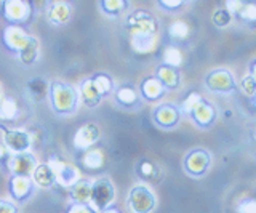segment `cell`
Here are the masks:
<instances>
[{
	"label": "cell",
	"instance_id": "cell-8",
	"mask_svg": "<svg viewBox=\"0 0 256 213\" xmlns=\"http://www.w3.org/2000/svg\"><path fill=\"white\" fill-rule=\"evenodd\" d=\"M205 86L213 93H222L228 94L236 90V80L234 76L228 69H213L205 77Z\"/></svg>",
	"mask_w": 256,
	"mask_h": 213
},
{
	"label": "cell",
	"instance_id": "cell-28",
	"mask_svg": "<svg viewBox=\"0 0 256 213\" xmlns=\"http://www.w3.org/2000/svg\"><path fill=\"white\" fill-rule=\"evenodd\" d=\"M182 61H184L182 52L176 45H168L166 48L164 50V62H162V64L174 68V69H180V66L182 64Z\"/></svg>",
	"mask_w": 256,
	"mask_h": 213
},
{
	"label": "cell",
	"instance_id": "cell-31",
	"mask_svg": "<svg viewBox=\"0 0 256 213\" xmlns=\"http://www.w3.org/2000/svg\"><path fill=\"white\" fill-rule=\"evenodd\" d=\"M236 16L240 18L242 21L245 22H250V24H253V22L256 21V6L254 4H242V6L238 8V12L236 13Z\"/></svg>",
	"mask_w": 256,
	"mask_h": 213
},
{
	"label": "cell",
	"instance_id": "cell-18",
	"mask_svg": "<svg viewBox=\"0 0 256 213\" xmlns=\"http://www.w3.org/2000/svg\"><path fill=\"white\" fill-rule=\"evenodd\" d=\"M165 86L160 84L154 76L144 78L141 84V96L148 101H157L165 94Z\"/></svg>",
	"mask_w": 256,
	"mask_h": 213
},
{
	"label": "cell",
	"instance_id": "cell-12",
	"mask_svg": "<svg viewBox=\"0 0 256 213\" xmlns=\"http://www.w3.org/2000/svg\"><path fill=\"white\" fill-rule=\"evenodd\" d=\"M4 144L12 154L28 152L30 148V138L29 132L26 130H8L4 128Z\"/></svg>",
	"mask_w": 256,
	"mask_h": 213
},
{
	"label": "cell",
	"instance_id": "cell-2",
	"mask_svg": "<svg viewBox=\"0 0 256 213\" xmlns=\"http://www.w3.org/2000/svg\"><path fill=\"white\" fill-rule=\"evenodd\" d=\"M2 42L8 52L18 54L22 64H32L38 58V40L21 26L8 24L2 32Z\"/></svg>",
	"mask_w": 256,
	"mask_h": 213
},
{
	"label": "cell",
	"instance_id": "cell-38",
	"mask_svg": "<svg viewBox=\"0 0 256 213\" xmlns=\"http://www.w3.org/2000/svg\"><path fill=\"white\" fill-rule=\"evenodd\" d=\"M0 213H18V207L12 202L0 200Z\"/></svg>",
	"mask_w": 256,
	"mask_h": 213
},
{
	"label": "cell",
	"instance_id": "cell-37",
	"mask_svg": "<svg viewBox=\"0 0 256 213\" xmlns=\"http://www.w3.org/2000/svg\"><path fill=\"white\" fill-rule=\"evenodd\" d=\"M182 4H184V2H181V0H158V5L162 6V8L170 10V12H173V10H180L181 6H182Z\"/></svg>",
	"mask_w": 256,
	"mask_h": 213
},
{
	"label": "cell",
	"instance_id": "cell-9",
	"mask_svg": "<svg viewBox=\"0 0 256 213\" xmlns=\"http://www.w3.org/2000/svg\"><path fill=\"white\" fill-rule=\"evenodd\" d=\"M212 164V156L206 149H194L190 151L186 159H184V170L192 176H204L210 168Z\"/></svg>",
	"mask_w": 256,
	"mask_h": 213
},
{
	"label": "cell",
	"instance_id": "cell-32",
	"mask_svg": "<svg viewBox=\"0 0 256 213\" xmlns=\"http://www.w3.org/2000/svg\"><path fill=\"white\" fill-rule=\"evenodd\" d=\"M212 20H213V24L216 28H226L232 21V16H230V13L226 8H218V10L213 12V18Z\"/></svg>",
	"mask_w": 256,
	"mask_h": 213
},
{
	"label": "cell",
	"instance_id": "cell-35",
	"mask_svg": "<svg viewBox=\"0 0 256 213\" xmlns=\"http://www.w3.org/2000/svg\"><path fill=\"white\" fill-rule=\"evenodd\" d=\"M238 213H256V202L253 197H245L237 204Z\"/></svg>",
	"mask_w": 256,
	"mask_h": 213
},
{
	"label": "cell",
	"instance_id": "cell-34",
	"mask_svg": "<svg viewBox=\"0 0 256 213\" xmlns=\"http://www.w3.org/2000/svg\"><path fill=\"white\" fill-rule=\"evenodd\" d=\"M200 100H202V96H200L198 93H189V96L182 101V104H181V108H180V111L184 112V114H189V112L192 111V108H194Z\"/></svg>",
	"mask_w": 256,
	"mask_h": 213
},
{
	"label": "cell",
	"instance_id": "cell-6",
	"mask_svg": "<svg viewBox=\"0 0 256 213\" xmlns=\"http://www.w3.org/2000/svg\"><path fill=\"white\" fill-rule=\"evenodd\" d=\"M2 14L12 26H21L22 22L30 20L32 5L24 0H6L2 4Z\"/></svg>",
	"mask_w": 256,
	"mask_h": 213
},
{
	"label": "cell",
	"instance_id": "cell-1",
	"mask_svg": "<svg viewBox=\"0 0 256 213\" xmlns=\"http://www.w3.org/2000/svg\"><path fill=\"white\" fill-rule=\"evenodd\" d=\"M125 28L128 30L133 52L138 54H149L156 50L158 24L154 14L146 10H136L126 16Z\"/></svg>",
	"mask_w": 256,
	"mask_h": 213
},
{
	"label": "cell",
	"instance_id": "cell-42",
	"mask_svg": "<svg viewBox=\"0 0 256 213\" xmlns=\"http://www.w3.org/2000/svg\"><path fill=\"white\" fill-rule=\"evenodd\" d=\"M0 96H2V90H0Z\"/></svg>",
	"mask_w": 256,
	"mask_h": 213
},
{
	"label": "cell",
	"instance_id": "cell-36",
	"mask_svg": "<svg viewBox=\"0 0 256 213\" xmlns=\"http://www.w3.org/2000/svg\"><path fill=\"white\" fill-rule=\"evenodd\" d=\"M66 213H98L90 204H76L70 202Z\"/></svg>",
	"mask_w": 256,
	"mask_h": 213
},
{
	"label": "cell",
	"instance_id": "cell-40",
	"mask_svg": "<svg viewBox=\"0 0 256 213\" xmlns=\"http://www.w3.org/2000/svg\"><path fill=\"white\" fill-rule=\"evenodd\" d=\"M100 213H122V212H120L117 207H114V205H110V207H108L106 210H102V212H100Z\"/></svg>",
	"mask_w": 256,
	"mask_h": 213
},
{
	"label": "cell",
	"instance_id": "cell-30",
	"mask_svg": "<svg viewBox=\"0 0 256 213\" xmlns=\"http://www.w3.org/2000/svg\"><path fill=\"white\" fill-rule=\"evenodd\" d=\"M101 5V10L109 14V16H116V14L122 13L128 5V2H125V0H102V2H100Z\"/></svg>",
	"mask_w": 256,
	"mask_h": 213
},
{
	"label": "cell",
	"instance_id": "cell-19",
	"mask_svg": "<svg viewBox=\"0 0 256 213\" xmlns=\"http://www.w3.org/2000/svg\"><path fill=\"white\" fill-rule=\"evenodd\" d=\"M154 77L165 86V90H173L180 85V70L170 66L160 64Z\"/></svg>",
	"mask_w": 256,
	"mask_h": 213
},
{
	"label": "cell",
	"instance_id": "cell-7",
	"mask_svg": "<svg viewBox=\"0 0 256 213\" xmlns=\"http://www.w3.org/2000/svg\"><path fill=\"white\" fill-rule=\"evenodd\" d=\"M48 167H50L54 173V180L56 183L64 186V188H70L72 184L76 183V181L80 180V173H78V168L76 165H72L69 162H64L58 157H50L48 159Z\"/></svg>",
	"mask_w": 256,
	"mask_h": 213
},
{
	"label": "cell",
	"instance_id": "cell-22",
	"mask_svg": "<svg viewBox=\"0 0 256 213\" xmlns=\"http://www.w3.org/2000/svg\"><path fill=\"white\" fill-rule=\"evenodd\" d=\"M78 94L82 96V100H84V102L86 106H90V108H93V106H96L98 102L101 101V94L98 93V90H96V86H94V84L92 82V78H86V80H84L82 82V85H80V92H78Z\"/></svg>",
	"mask_w": 256,
	"mask_h": 213
},
{
	"label": "cell",
	"instance_id": "cell-3",
	"mask_svg": "<svg viewBox=\"0 0 256 213\" xmlns=\"http://www.w3.org/2000/svg\"><path fill=\"white\" fill-rule=\"evenodd\" d=\"M48 96H50L52 108L56 114L68 116L77 111L78 92L72 85L61 80L48 84Z\"/></svg>",
	"mask_w": 256,
	"mask_h": 213
},
{
	"label": "cell",
	"instance_id": "cell-33",
	"mask_svg": "<svg viewBox=\"0 0 256 213\" xmlns=\"http://www.w3.org/2000/svg\"><path fill=\"white\" fill-rule=\"evenodd\" d=\"M240 90L244 92V94H245L246 98L253 100L254 90H256V80H254V77H250V76L244 77L242 80H240Z\"/></svg>",
	"mask_w": 256,
	"mask_h": 213
},
{
	"label": "cell",
	"instance_id": "cell-29",
	"mask_svg": "<svg viewBox=\"0 0 256 213\" xmlns=\"http://www.w3.org/2000/svg\"><path fill=\"white\" fill-rule=\"evenodd\" d=\"M138 175L141 180L148 181V183H152V181H157L160 172L157 168L156 164H152L150 160H141L138 164Z\"/></svg>",
	"mask_w": 256,
	"mask_h": 213
},
{
	"label": "cell",
	"instance_id": "cell-15",
	"mask_svg": "<svg viewBox=\"0 0 256 213\" xmlns=\"http://www.w3.org/2000/svg\"><path fill=\"white\" fill-rule=\"evenodd\" d=\"M100 140V128L94 124H85L82 125L74 135V148L78 151H86L96 144Z\"/></svg>",
	"mask_w": 256,
	"mask_h": 213
},
{
	"label": "cell",
	"instance_id": "cell-39",
	"mask_svg": "<svg viewBox=\"0 0 256 213\" xmlns=\"http://www.w3.org/2000/svg\"><path fill=\"white\" fill-rule=\"evenodd\" d=\"M10 157H12V152L8 151L4 143H0V164H2L4 167H6V162H8Z\"/></svg>",
	"mask_w": 256,
	"mask_h": 213
},
{
	"label": "cell",
	"instance_id": "cell-5",
	"mask_svg": "<svg viewBox=\"0 0 256 213\" xmlns=\"http://www.w3.org/2000/svg\"><path fill=\"white\" fill-rule=\"evenodd\" d=\"M156 194L146 184H138L132 188L128 196V205L133 213H150L156 208Z\"/></svg>",
	"mask_w": 256,
	"mask_h": 213
},
{
	"label": "cell",
	"instance_id": "cell-41",
	"mask_svg": "<svg viewBox=\"0 0 256 213\" xmlns=\"http://www.w3.org/2000/svg\"><path fill=\"white\" fill-rule=\"evenodd\" d=\"M254 64H256V60L253 58V60L250 61V74H248L250 77H254Z\"/></svg>",
	"mask_w": 256,
	"mask_h": 213
},
{
	"label": "cell",
	"instance_id": "cell-17",
	"mask_svg": "<svg viewBox=\"0 0 256 213\" xmlns=\"http://www.w3.org/2000/svg\"><path fill=\"white\" fill-rule=\"evenodd\" d=\"M46 16L53 24H64L70 20V6L68 2H52L46 8Z\"/></svg>",
	"mask_w": 256,
	"mask_h": 213
},
{
	"label": "cell",
	"instance_id": "cell-16",
	"mask_svg": "<svg viewBox=\"0 0 256 213\" xmlns=\"http://www.w3.org/2000/svg\"><path fill=\"white\" fill-rule=\"evenodd\" d=\"M114 96H116V102L124 108H136L140 104V93L130 84H122L118 85L117 88H114Z\"/></svg>",
	"mask_w": 256,
	"mask_h": 213
},
{
	"label": "cell",
	"instance_id": "cell-10",
	"mask_svg": "<svg viewBox=\"0 0 256 213\" xmlns=\"http://www.w3.org/2000/svg\"><path fill=\"white\" fill-rule=\"evenodd\" d=\"M152 119L154 122L162 128H173L178 125L181 119V111L176 104L172 102H164V104H158L154 111H152Z\"/></svg>",
	"mask_w": 256,
	"mask_h": 213
},
{
	"label": "cell",
	"instance_id": "cell-25",
	"mask_svg": "<svg viewBox=\"0 0 256 213\" xmlns=\"http://www.w3.org/2000/svg\"><path fill=\"white\" fill-rule=\"evenodd\" d=\"M28 93L29 96L34 100V101H42L46 94H48V84L44 80L42 77H36V78H30L28 82Z\"/></svg>",
	"mask_w": 256,
	"mask_h": 213
},
{
	"label": "cell",
	"instance_id": "cell-13",
	"mask_svg": "<svg viewBox=\"0 0 256 213\" xmlns=\"http://www.w3.org/2000/svg\"><path fill=\"white\" fill-rule=\"evenodd\" d=\"M189 116L192 117L194 124L198 125L200 128H208L216 120V109L210 101L202 98L194 108H192Z\"/></svg>",
	"mask_w": 256,
	"mask_h": 213
},
{
	"label": "cell",
	"instance_id": "cell-20",
	"mask_svg": "<svg viewBox=\"0 0 256 213\" xmlns=\"http://www.w3.org/2000/svg\"><path fill=\"white\" fill-rule=\"evenodd\" d=\"M30 180L34 181V184H37L40 188H50V186L56 184L54 173L50 167H48V164H37L34 172H32V175H30Z\"/></svg>",
	"mask_w": 256,
	"mask_h": 213
},
{
	"label": "cell",
	"instance_id": "cell-11",
	"mask_svg": "<svg viewBox=\"0 0 256 213\" xmlns=\"http://www.w3.org/2000/svg\"><path fill=\"white\" fill-rule=\"evenodd\" d=\"M37 165V160L34 154L28 152H20V154H12V157L6 162V167L10 170L12 175H18V176H30L32 172H34Z\"/></svg>",
	"mask_w": 256,
	"mask_h": 213
},
{
	"label": "cell",
	"instance_id": "cell-26",
	"mask_svg": "<svg viewBox=\"0 0 256 213\" xmlns=\"http://www.w3.org/2000/svg\"><path fill=\"white\" fill-rule=\"evenodd\" d=\"M92 78V82L94 84L96 90L101 94V96H108L109 93L114 92V80H112V77L106 72H96Z\"/></svg>",
	"mask_w": 256,
	"mask_h": 213
},
{
	"label": "cell",
	"instance_id": "cell-27",
	"mask_svg": "<svg viewBox=\"0 0 256 213\" xmlns=\"http://www.w3.org/2000/svg\"><path fill=\"white\" fill-rule=\"evenodd\" d=\"M190 34V28L186 21L182 20H176L173 21L170 28H168V36L173 42H184Z\"/></svg>",
	"mask_w": 256,
	"mask_h": 213
},
{
	"label": "cell",
	"instance_id": "cell-4",
	"mask_svg": "<svg viewBox=\"0 0 256 213\" xmlns=\"http://www.w3.org/2000/svg\"><path fill=\"white\" fill-rule=\"evenodd\" d=\"M116 199V189L110 180L102 176L92 183V196H90V205L96 212H102L110 207Z\"/></svg>",
	"mask_w": 256,
	"mask_h": 213
},
{
	"label": "cell",
	"instance_id": "cell-23",
	"mask_svg": "<svg viewBox=\"0 0 256 213\" xmlns=\"http://www.w3.org/2000/svg\"><path fill=\"white\" fill-rule=\"evenodd\" d=\"M82 164L84 167L88 168V170H101L102 165H104V154L100 151L98 148H90L86 149L84 157H82Z\"/></svg>",
	"mask_w": 256,
	"mask_h": 213
},
{
	"label": "cell",
	"instance_id": "cell-14",
	"mask_svg": "<svg viewBox=\"0 0 256 213\" xmlns=\"http://www.w3.org/2000/svg\"><path fill=\"white\" fill-rule=\"evenodd\" d=\"M34 181L30 176H18L12 175L10 181H8V191L13 196L16 202H26L34 192Z\"/></svg>",
	"mask_w": 256,
	"mask_h": 213
},
{
	"label": "cell",
	"instance_id": "cell-24",
	"mask_svg": "<svg viewBox=\"0 0 256 213\" xmlns=\"http://www.w3.org/2000/svg\"><path fill=\"white\" fill-rule=\"evenodd\" d=\"M18 116H20V108H18V102L13 98L5 96L0 100V120L12 122Z\"/></svg>",
	"mask_w": 256,
	"mask_h": 213
},
{
	"label": "cell",
	"instance_id": "cell-21",
	"mask_svg": "<svg viewBox=\"0 0 256 213\" xmlns=\"http://www.w3.org/2000/svg\"><path fill=\"white\" fill-rule=\"evenodd\" d=\"M90 196H92V181L80 178L70 186V197L72 202L76 204H90Z\"/></svg>",
	"mask_w": 256,
	"mask_h": 213
}]
</instances>
